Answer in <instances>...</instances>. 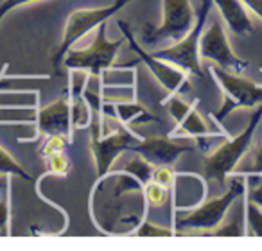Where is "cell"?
I'll return each instance as SVG.
<instances>
[{
  "label": "cell",
  "instance_id": "83f0119b",
  "mask_svg": "<svg viewBox=\"0 0 262 251\" xmlns=\"http://www.w3.org/2000/svg\"><path fill=\"white\" fill-rule=\"evenodd\" d=\"M260 74H262V69H260Z\"/></svg>",
  "mask_w": 262,
  "mask_h": 251
},
{
  "label": "cell",
  "instance_id": "e0dca14e",
  "mask_svg": "<svg viewBox=\"0 0 262 251\" xmlns=\"http://www.w3.org/2000/svg\"><path fill=\"white\" fill-rule=\"evenodd\" d=\"M144 192H146V199L151 207H157V208L164 207L169 199V189L167 187L160 185V183L153 181V179L144 185Z\"/></svg>",
  "mask_w": 262,
  "mask_h": 251
},
{
  "label": "cell",
  "instance_id": "5bb4252c",
  "mask_svg": "<svg viewBox=\"0 0 262 251\" xmlns=\"http://www.w3.org/2000/svg\"><path fill=\"white\" fill-rule=\"evenodd\" d=\"M217 6L223 20L228 29L235 34H250L253 33V24L246 13V6L241 0H212Z\"/></svg>",
  "mask_w": 262,
  "mask_h": 251
},
{
  "label": "cell",
  "instance_id": "6da1fadb",
  "mask_svg": "<svg viewBox=\"0 0 262 251\" xmlns=\"http://www.w3.org/2000/svg\"><path fill=\"white\" fill-rule=\"evenodd\" d=\"M262 120V104L251 115L250 122L246 124V128L233 139H228L217 146L210 154L203 158V174L210 183H217V185H225L226 178L235 171L239 162L248 153L251 142H253V135L257 131L258 124Z\"/></svg>",
  "mask_w": 262,
  "mask_h": 251
},
{
  "label": "cell",
  "instance_id": "7a4b0ae2",
  "mask_svg": "<svg viewBox=\"0 0 262 251\" xmlns=\"http://www.w3.org/2000/svg\"><path fill=\"white\" fill-rule=\"evenodd\" d=\"M244 192V181L241 178H233L228 190L223 196L214 197L207 203L200 204L190 212H180L176 217V233L185 232H203L210 233L221 226L225 215L228 214L233 201Z\"/></svg>",
  "mask_w": 262,
  "mask_h": 251
},
{
  "label": "cell",
  "instance_id": "277c9868",
  "mask_svg": "<svg viewBox=\"0 0 262 251\" xmlns=\"http://www.w3.org/2000/svg\"><path fill=\"white\" fill-rule=\"evenodd\" d=\"M122 43L124 38L115 41L108 40V36H106V22H102L97 27V33H95V38L90 47L76 49V51L70 49L67 52L65 59H63V65L69 70H83V72L90 74L92 77H99L113 65Z\"/></svg>",
  "mask_w": 262,
  "mask_h": 251
},
{
  "label": "cell",
  "instance_id": "8992f818",
  "mask_svg": "<svg viewBox=\"0 0 262 251\" xmlns=\"http://www.w3.org/2000/svg\"><path fill=\"white\" fill-rule=\"evenodd\" d=\"M210 74L225 94V102H223L221 109L217 113H212L214 119L223 120L235 109L255 108V106L262 104V86L255 81L244 79L239 74L219 69L217 65L210 66Z\"/></svg>",
  "mask_w": 262,
  "mask_h": 251
},
{
  "label": "cell",
  "instance_id": "7402d4cb",
  "mask_svg": "<svg viewBox=\"0 0 262 251\" xmlns=\"http://www.w3.org/2000/svg\"><path fill=\"white\" fill-rule=\"evenodd\" d=\"M174 230H165V228H158L155 226L153 222L149 221H144L140 224V228L137 230V235L139 237H171L174 235Z\"/></svg>",
  "mask_w": 262,
  "mask_h": 251
},
{
  "label": "cell",
  "instance_id": "484cf974",
  "mask_svg": "<svg viewBox=\"0 0 262 251\" xmlns=\"http://www.w3.org/2000/svg\"><path fill=\"white\" fill-rule=\"evenodd\" d=\"M241 2H243L257 18L262 20V0H241Z\"/></svg>",
  "mask_w": 262,
  "mask_h": 251
},
{
  "label": "cell",
  "instance_id": "603a6c76",
  "mask_svg": "<svg viewBox=\"0 0 262 251\" xmlns=\"http://www.w3.org/2000/svg\"><path fill=\"white\" fill-rule=\"evenodd\" d=\"M151 179L160 183V185L167 187V189H171L172 181H174V172H172V169L169 167V165H157V167L153 169Z\"/></svg>",
  "mask_w": 262,
  "mask_h": 251
},
{
  "label": "cell",
  "instance_id": "30bf717a",
  "mask_svg": "<svg viewBox=\"0 0 262 251\" xmlns=\"http://www.w3.org/2000/svg\"><path fill=\"white\" fill-rule=\"evenodd\" d=\"M200 56L203 59H208L219 69H225L228 72L241 74L248 69V61L241 59L233 52V49L228 43V36L225 33L223 22L215 20L208 26L207 31H203L200 40Z\"/></svg>",
  "mask_w": 262,
  "mask_h": 251
},
{
  "label": "cell",
  "instance_id": "5b68a950",
  "mask_svg": "<svg viewBox=\"0 0 262 251\" xmlns=\"http://www.w3.org/2000/svg\"><path fill=\"white\" fill-rule=\"evenodd\" d=\"M210 8H212V0H200L198 18L192 29L180 41L172 43L171 47H165L158 52H153V54L157 58L165 59V61L176 65L178 69L185 70L187 74H194L198 77H203V70H201L200 65V40H201V34H203V27L207 24Z\"/></svg>",
  "mask_w": 262,
  "mask_h": 251
},
{
  "label": "cell",
  "instance_id": "9c48e42d",
  "mask_svg": "<svg viewBox=\"0 0 262 251\" xmlns=\"http://www.w3.org/2000/svg\"><path fill=\"white\" fill-rule=\"evenodd\" d=\"M139 142L140 136L133 135L126 129H115L110 135H101V122H99V115H95L94 122H92V153L95 158L99 178L108 174L113 162L120 153L131 151Z\"/></svg>",
  "mask_w": 262,
  "mask_h": 251
},
{
  "label": "cell",
  "instance_id": "cb8c5ba5",
  "mask_svg": "<svg viewBox=\"0 0 262 251\" xmlns=\"http://www.w3.org/2000/svg\"><path fill=\"white\" fill-rule=\"evenodd\" d=\"M248 176H262V140L255 146L253 149V164H251L250 171L246 172Z\"/></svg>",
  "mask_w": 262,
  "mask_h": 251
},
{
  "label": "cell",
  "instance_id": "52a82bcc",
  "mask_svg": "<svg viewBox=\"0 0 262 251\" xmlns=\"http://www.w3.org/2000/svg\"><path fill=\"white\" fill-rule=\"evenodd\" d=\"M196 24L190 0H164V20L158 27L146 24L144 41L147 45H157L162 41H180Z\"/></svg>",
  "mask_w": 262,
  "mask_h": 251
},
{
  "label": "cell",
  "instance_id": "2e32d148",
  "mask_svg": "<svg viewBox=\"0 0 262 251\" xmlns=\"http://www.w3.org/2000/svg\"><path fill=\"white\" fill-rule=\"evenodd\" d=\"M0 176H18V178H24L27 181H31V174L26 172V169L0 146Z\"/></svg>",
  "mask_w": 262,
  "mask_h": 251
},
{
  "label": "cell",
  "instance_id": "9a60e30c",
  "mask_svg": "<svg viewBox=\"0 0 262 251\" xmlns=\"http://www.w3.org/2000/svg\"><path fill=\"white\" fill-rule=\"evenodd\" d=\"M244 208V222L248 226L246 233L250 237H262V208H258L250 199H246Z\"/></svg>",
  "mask_w": 262,
  "mask_h": 251
},
{
  "label": "cell",
  "instance_id": "44dd1931",
  "mask_svg": "<svg viewBox=\"0 0 262 251\" xmlns=\"http://www.w3.org/2000/svg\"><path fill=\"white\" fill-rule=\"evenodd\" d=\"M117 111H119V117H120V120H122L124 124L137 122V119H135L137 115L144 117L146 120H155L153 115H149L146 109L139 108V106H129V104H127V106H117Z\"/></svg>",
  "mask_w": 262,
  "mask_h": 251
},
{
  "label": "cell",
  "instance_id": "7c38bea8",
  "mask_svg": "<svg viewBox=\"0 0 262 251\" xmlns=\"http://www.w3.org/2000/svg\"><path fill=\"white\" fill-rule=\"evenodd\" d=\"M74 126V109H72V97H70V86L63 92V95L51 104L40 108L36 115V129L38 135L52 136L61 135L70 139L72 136Z\"/></svg>",
  "mask_w": 262,
  "mask_h": 251
},
{
  "label": "cell",
  "instance_id": "d6986e66",
  "mask_svg": "<svg viewBox=\"0 0 262 251\" xmlns=\"http://www.w3.org/2000/svg\"><path fill=\"white\" fill-rule=\"evenodd\" d=\"M47 165H49V172H54V174H59V176L69 174V171H70V160L65 151L49 156Z\"/></svg>",
  "mask_w": 262,
  "mask_h": 251
},
{
  "label": "cell",
  "instance_id": "4316f807",
  "mask_svg": "<svg viewBox=\"0 0 262 251\" xmlns=\"http://www.w3.org/2000/svg\"><path fill=\"white\" fill-rule=\"evenodd\" d=\"M248 199H250L251 203L257 204L258 208H262V185H255V187H251L250 196H248Z\"/></svg>",
  "mask_w": 262,
  "mask_h": 251
},
{
  "label": "cell",
  "instance_id": "4fadbf2b",
  "mask_svg": "<svg viewBox=\"0 0 262 251\" xmlns=\"http://www.w3.org/2000/svg\"><path fill=\"white\" fill-rule=\"evenodd\" d=\"M192 147L182 144L174 139H167V136H151V139H140L131 153H137L142 156L151 165H172L176 164L182 154L190 153Z\"/></svg>",
  "mask_w": 262,
  "mask_h": 251
},
{
  "label": "cell",
  "instance_id": "ffe728a7",
  "mask_svg": "<svg viewBox=\"0 0 262 251\" xmlns=\"http://www.w3.org/2000/svg\"><path fill=\"white\" fill-rule=\"evenodd\" d=\"M9 181L4 187V194L0 197V235H9Z\"/></svg>",
  "mask_w": 262,
  "mask_h": 251
},
{
  "label": "cell",
  "instance_id": "d4e9b609",
  "mask_svg": "<svg viewBox=\"0 0 262 251\" xmlns=\"http://www.w3.org/2000/svg\"><path fill=\"white\" fill-rule=\"evenodd\" d=\"M33 2H38V0H4L2 4H0V22L4 18L8 13H11L13 9L20 8V6H26V4H33Z\"/></svg>",
  "mask_w": 262,
  "mask_h": 251
},
{
  "label": "cell",
  "instance_id": "ac0fdd59",
  "mask_svg": "<svg viewBox=\"0 0 262 251\" xmlns=\"http://www.w3.org/2000/svg\"><path fill=\"white\" fill-rule=\"evenodd\" d=\"M47 139L49 140L43 144V147H41V158H43V160H47V158L52 156V154L65 151L67 146L70 144V139L61 136V135H52V136H47Z\"/></svg>",
  "mask_w": 262,
  "mask_h": 251
},
{
  "label": "cell",
  "instance_id": "ba28073f",
  "mask_svg": "<svg viewBox=\"0 0 262 251\" xmlns=\"http://www.w3.org/2000/svg\"><path fill=\"white\" fill-rule=\"evenodd\" d=\"M117 26H119V29L122 31L124 38H126L127 43H129L131 51L139 56L140 61H142L144 65L151 70V74L157 77V81L169 92V94H171V95H187V94H190V83H189V77H187L185 70L176 69V66H171V65H169V61L160 59V58H157L155 54H149V52L144 51V49L137 43L135 36H133V33H131V29H129V26H127L124 20H119V22H117Z\"/></svg>",
  "mask_w": 262,
  "mask_h": 251
},
{
  "label": "cell",
  "instance_id": "3957f363",
  "mask_svg": "<svg viewBox=\"0 0 262 251\" xmlns=\"http://www.w3.org/2000/svg\"><path fill=\"white\" fill-rule=\"evenodd\" d=\"M131 0H115L113 4L106 6V8L99 9H81V11H74L69 16L65 24V33L59 41L58 49L52 54V66H54V72L59 76L61 72L63 59H65L67 52L84 36V34L92 33L94 29H97L102 22L110 20L113 15H117V11L124 8L126 4H129Z\"/></svg>",
  "mask_w": 262,
  "mask_h": 251
},
{
  "label": "cell",
  "instance_id": "8fae6325",
  "mask_svg": "<svg viewBox=\"0 0 262 251\" xmlns=\"http://www.w3.org/2000/svg\"><path fill=\"white\" fill-rule=\"evenodd\" d=\"M164 104L172 119L176 120V128L172 129V135L192 136V139L217 135V129L212 128V124L207 122L203 115L198 111V99L187 102L180 95H171L167 101H164Z\"/></svg>",
  "mask_w": 262,
  "mask_h": 251
}]
</instances>
